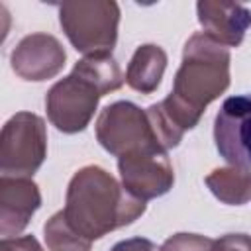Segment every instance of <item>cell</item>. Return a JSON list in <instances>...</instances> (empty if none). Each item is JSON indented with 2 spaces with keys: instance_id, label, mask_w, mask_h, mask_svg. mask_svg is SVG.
I'll list each match as a JSON object with an SVG mask.
<instances>
[{
  "instance_id": "6da1fadb",
  "label": "cell",
  "mask_w": 251,
  "mask_h": 251,
  "mask_svg": "<svg viewBox=\"0 0 251 251\" xmlns=\"http://www.w3.org/2000/svg\"><path fill=\"white\" fill-rule=\"evenodd\" d=\"M229 51L208 33H194L182 51L171 94L149 106L147 118L163 149H173L192 129L206 106L229 86Z\"/></svg>"
},
{
  "instance_id": "7a4b0ae2",
  "label": "cell",
  "mask_w": 251,
  "mask_h": 251,
  "mask_svg": "<svg viewBox=\"0 0 251 251\" xmlns=\"http://www.w3.org/2000/svg\"><path fill=\"white\" fill-rule=\"evenodd\" d=\"M145 212V202L129 194L102 167L90 165L75 173L67 188L65 220L86 241L129 226Z\"/></svg>"
},
{
  "instance_id": "3957f363",
  "label": "cell",
  "mask_w": 251,
  "mask_h": 251,
  "mask_svg": "<svg viewBox=\"0 0 251 251\" xmlns=\"http://www.w3.org/2000/svg\"><path fill=\"white\" fill-rule=\"evenodd\" d=\"M59 22L73 47L84 57L112 55L118 41L120 6L112 0L65 2L59 6Z\"/></svg>"
},
{
  "instance_id": "277c9868",
  "label": "cell",
  "mask_w": 251,
  "mask_h": 251,
  "mask_svg": "<svg viewBox=\"0 0 251 251\" xmlns=\"http://www.w3.org/2000/svg\"><path fill=\"white\" fill-rule=\"evenodd\" d=\"M47 131L45 122L31 112L12 116L0 135V171L2 176L29 178L45 161Z\"/></svg>"
},
{
  "instance_id": "5b68a950",
  "label": "cell",
  "mask_w": 251,
  "mask_h": 251,
  "mask_svg": "<svg viewBox=\"0 0 251 251\" xmlns=\"http://www.w3.org/2000/svg\"><path fill=\"white\" fill-rule=\"evenodd\" d=\"M96 139L114 157L161 147L147 112L127 100L114 102L100 112L96 120Z\"/></svg>"
},
{
  "instance_id": "8992f818",
  "label": "cell",
  "mask_w": 251,
  "mask_h": 251,
  "mask_svg": "<svg viewBox=\"0 0 251 251\" xmlns=\"http://www.w3.org/2000/svg\"><path fill=\"white\" fill-rule=\"evenodd\" d=\"M100 98L102 94L90 80L71 73L49 88L45 98L47 118L59 131L78 133L90 124Z\"/></svg>"
},
{
  "instance_id": "52a82bcc",
  "label": "cell",
  "mask_w": 251,
  "mask_h": 251,
  "mask_svg": "<svg viewBox=\"0 0 251 251\" xmlns=\"http://www.w3.org/2000/svg\"><path fill=\"white\" fill-rule=\"evenodd\" d=\"M118 171L124 188L143 202L167 194L175 184L173 165L163 147L141 149L118 157Z\"/></svg>"
},
{
  "instance_id": "ba28073f",
  "label": "cell",
  "mask_w": 251,
  "mask_h": 251,
  "mask_svg": "<svg viewBox=\"0 0 251 251\" xmlns=\"http://www.w3.org/2000/svg\"><path fill=\"white\" fill-rule=\"evenodd\" d=\"M214 141L224 161L251 171V94L224 100L214 122Z\"/></svg>"
},
{
  "instance_id": "9c48e42d",
  "label": "cell",
  "mask_w": 251,
  "mask_h": 251,
  "mask_svg": "<svg viewBox=\"0 0 251 251\" xmlns=\"http://www.w3.org/2000/svg\"><path fill=\"white\" fill-rule=\"evenodd\" d=\"M67 53L61 41L49 33L25 35L12 51L10 63L14 73L24 80H49L65 67Z\"/></svg>"
},
{
  "instance_id": "30bf717a",
  "label": "cell",
  "mask_w": 251,
  "mask_h": 251,
  "mask_svg": "<svg viewBox=\"0 0 251 251\" xmlns=\"http://www.w3.org/2000/svg\"><path fill=\"white\" fill-rule=\"evenodd\" d=\"M41 206L37 184L25 176L0 178V233L2 239L20 235Z\"/></svg>"
},
{
  "instance_id": "8fae6325",
  "label": "cell",
  "mask_w": 251,
  "mask_h": 251,
  "mask_svg": "<svg viewBox=\"0 0 251 251\" xmlns=\"http://www.w3.org/2000/svg\"><path fill=\"white\" fill-rule=\"evenodd\" d=\"M196 12L204 33L224 47L241 45L247 29L251 27V12L235 2L200 0L196 4Z\"/></svg>"
},
{
  "instance_id": "7c38bea8",
  "label": "cell",
  "mask_w": 251,
  "mask_h": 251,
  "mask_svg": "<svg viewBox=\"0 0 251 251\" xmlns=\"http://www.w3.org/2000/svg\"><path fill=\"white\" fill-rule=\"evenodd\" d=\"M167 69V53L163 47L147 43L135 49L126 71V82L129 88L141 94H151L161 84Z\"/></svg>"
},
{
  "instance_id": "4fadbf2b",
  "label": "cell",
  "mask_w": 251,
  "mask_h": 251,
  "mask_svg": "<svg viewBox=\"0 0 251 251\" xmlns=\"http://www.w3.org/2000/svg\"><path fill=\"white\" fill-rule=\"evenodd\" d=\"M206 186L212 194L229 206H241L251 200V171L239 167L214 169L206 176Z\"/></svg>"
},
{
  "instance_id": "5bb4252c",
  "label": "cell",
  "mask_w": 251,
  "mask_h": 251,
  "mask_svg": "<svg viewBox=\"0 0 251 251\" xmlns=\"http://www.w3.org/2000/svg\"><path fill=\"white\" fill-rule=\"evenodd\" d=\"M73 73L80 75L82 78L90 80L98 92L110 94L114 90H120L124 84V75L112 55H88L76 61L73 67Z\"/></svg>"
},
{
  "instance_id": "9a60e30c",
  "label": "cell",
  "mask_w": 251,
  "mask_h": 251,
  "mask_svg": "<svg viewBox=\"0 0 251 251\" xmlns=\"http://www.w3.org/2000/svg\"><path fill=\"white\" fill-rule=\"evenodd\" d=\"M43 233H45V243L49 251H90V245H92L69 226L63 210L53 214L47 220Z\"/></svg>"
},
{
  "instance_id": "2e32d148",
  "label": "cell",
  "mask_w": 251,
  "mask_h": 251,
  "mask_svg": "<svg viewBox=\"0 0 251 251\" xmlns=\"http://www.w3.org/2000/svg\"><path fill=\"white\" fill-rule=\"evenodd\" d=\"M216 239L198 233H175L161 245L159 251H214Z\"/></svg>"
},
{
  "instance_id": "e0dca14e",
  "label": "cell",
  "mask_w": 251,
  "mask_h": 251,
  "mask_svg": "<svg viewBox=\"0 0 251 251\" xmlns=\"http://www.w3.org/2000/svg\"><path fill=\"white\" fill-rule=\"evenodd\" d=\"M214 251H251V237L245 233H227L216 239Z\"/></svg>"
},
{
  "instance_id": "ac0fdd59",
  "label": "cell",
  "mask_w": 251,
  "mask_h": 251,
  "mask_svg": "<svg viewBox=\"0 0 251 251\" xmlns=\"http://www.w3.org/2000/svg\"><path fill=\"white\" fill-rule=\"evenodd\" d=\"M0 251H43L39 241L33 235L22 237H6L0 243Z\"/></svg>"
},
{
  "instance_id": "d6986e66",
  "label": "cell",
  "mask_w": 251,
  "mask_h": 251,
  "mask_svg": "<svg viewBox=\"0 0 251 251\" xmlns=\"http://www.w3.org/2000/svg\"><path fill=\"white\" fill-rule=\"evenodd\" d=\"M110 251H157V245L145 237H131L118 241Z\"/></svg>"
}]
</instances>
